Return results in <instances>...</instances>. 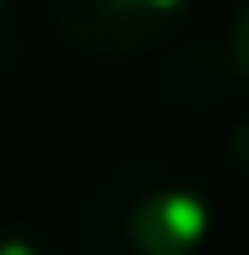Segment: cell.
Listing matches in <instances>:
<instances>
[{"instance_id":"7","label":"cell","mask_w":249,"mask_h":255,"mask_svg":"<svg viewBox=\"0 0 249 255\" xmlns=\"http://www.w3.org/2000/svg\"><path fill=\"white\" fill-rule=\"evenodd\" d=\"M220 154H226L232 178H244V184H249V119H232V125H226V136H220Z\"/></svg>"},{"instance_id":"3","label":"cell","mask_w":249,"mask_h":255,"mask_svg":"<svg viewBox=\"0 0 249 255\" xmlns=\"http://www.w3.org/2000/svg\"><path fill=\"white\" fill-rule=\"evenodd\" d=\"M238 89H244V83H238V65H232L226 36L178 42L166 60L154 65V95H160L172 113H220Z\"/></svg>"},{"instance_id":"5","label":"cell","mask_w":249,"mask_h":255,"mask_svg":"<svg viewBox=\"0 0 249 255\" xmlns=\"http://www.w3.org/2000/svg\"><path fill=\"white\" fill-rule=\"evenodd\" d=\"M24 65V18H18V0H0V89L18 77Z\"/></svg>"},{"instance_id":"1","label":"cell","mask_w":249,"mask_h":255,"mask_svg":"<svg viewBox=\"0 0 249 255\" xmlns=\"http://www.w3.org/2000/svg\"><path fill=\"white\" fill-rule=\"evenodd\" d=\"M208 190L178 160L136 154L107 166L77 202L83 255H196L208 244Z\"/></svg>"},{"instance_id":"6","label":"cell","mask_w":249,"mask_h":255,"mask_svg":"<svg viewBox=\"0 0 249 255\" xmlns=\"http://www.w3.org/2000/svg\"><path fill=\"white\" fill-rule=\"evenodd\" d=\"M226 48H232V65H238V83L249 89V0H238L232 18H226Z\"/></svg>"},{"instance_id":"4","label":"cell","mask_w":249,"mask_h":255,"mask_svg":"<svg viewBox=\"0 0 249 255\" xmlns=\"http://www.w3.org/2000/svg\"><path fill=\"white\" fill-rule=\"evenodd\" d=\"M0 255H60V244H54L36 220L0 214Z\"/></svg>"},{"instance_id":"2","label":"cell","mask_w":249,"mask_h":255,"mask_svg":"<svg viewBox=\"0 0 249 255\" xmlns=\"http://www.w3.org/2000/svg\"><path fill=\"white\" fill-rule=\"evenodd\" d=\"M196 0H48V18L65 48L83 60H142L148 48L172 42Z\"/></svg>"}]
</instances>
